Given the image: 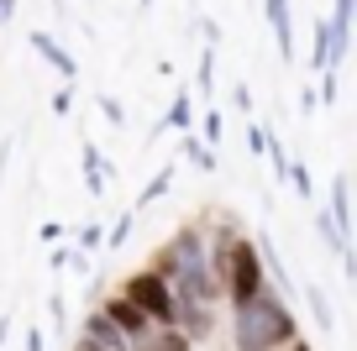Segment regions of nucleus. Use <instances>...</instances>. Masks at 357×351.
Returning a JSON list of instances; mask_svg holds the SVG:
<instances>
[{
  "instance_id": "obj_1",
  "label": "nucleus",
  "mask_w": 357,
  "mask_h": 351,
  "mask_svg": "<svg viewBox=\"0 0 357 351\" xmlns=\"http://www.w3.org/2000/svg\"><path fill=\"white\" fill-rule=\"evenodd\" d=\"M231 341L236 351H289L300 341V320L279 288H268L247 309H231Z\"/></svg>"
},
{
  "instance_id": "obj_2",
  "label": "nucleus",
  "mask_w": 357,
  "mask_h": 351,
  "mask_svg": "<svg viewBox=\"0 0 357 351\" xmlns=\"http://www.w3.org/2000/svg\"><path fill=\"white\" fill-rule=\"evenodd\" d=\"M221 288H226V309H247L257 294H268V267H263V247L252 242V236H242L236 242V252H231V267H226V278H221Z\"/></svg>"
},
{
  "instance_id": "obj_3",
  "label": "nucleus",
  "mask_w": 357,
  "mask_h": 351,
  "mask_svg": "<svg viewBox=\"0 0 357 351\" xmlns=\"http://www.w3.org/2000/svg\"><path fill=\"white\" fill-rule=\"evenodd\" d=\"M121 294L132 299V304H142L153 325H174V320H178V309H174V283H168L163 273H153V267H137V273L121 283Z\"/></svg>"
},
{
  "instance_id": "obj_4",
  "label": "nucleus",
  "mask_w": 357,
  "mask_h": 351,
  "mask_svg": "<svg viewBox=\"0 0 357 351\" xmlns=\"http://www.w3.org/2000/svg\"><path fill=\"white\" fill-rule=\"evenodd\" d=\"M100 309H105V315H111V320H116V325H121V330H126L132 341H147V336L158 330L153 320H147V309H142V304H132L126 294H111V299H105Z\"/></svg>"
},
{
  "instance_id": "obj_5",
  "label": "nucleus",
  "mask_w": 357,
  "mask_h": 351,
  "mask_svg": "<svg viewBox=\"0 0 357 351\" xmlns=\"http://www.w3.org/2000/svg\"><path fill=\"white\" fill-rule=\"evenodd\" d=\"M79 336H89L95 346H105V351H137V341L126 336V330L116 325L105 309H89V315H84V330H79Z\"/></svg>"
},
{
  "instance_id": "obj_6",
  "label": "nucleus",
  "mask_w": 357,
  "mask_h": 351,
  "mask_svg": "<svg viewBox=\"0 0 357 351\" xmlns=\"http://www.w3.org/2000/svg\"><path fill=\"white\" fill-rule=\"evenodd\" d=\"M331 37H336V68L347 63V53H352V32H357V0H331ZM331 68V74H336Z\"/></svg>"
},
{
  "instance_id": "obj_7",
  "label": "nucleus",
  "mask_w": 357,
  "mask_h": 351,
  "mask_svg": "<svg viewBox=\"0 0 357 351\" xmlns=\"http://www.w3.org/2000/svg\"><path fill=\"white\" fill-rule=\"evenodd\" d=\"M263 16H268V26H273V47H279V58L289 63V58H294V11H289V0H263Z\"/></svg>"
},
{
  "instance_id": "obj_8",
  "label": "nucleus",
  "mask_w": 357,
  "mask_h": 351,
  "mask_svg": "<svg viewBox=\"0 0 357 351\" xmlns=\"http://www.w3.org/2000/svg\"><path fill=\"white\" fill-rule=\"evenodd\" d=\"M331 220H336V231H342V242L352 247V173H336L331 178Z\"/></svg>"
},
{
  "instance_id": "obj_9",
  "label": "nucleus",
  "mask_w": 357,
  "mask_h": 351,
  "mask_svg": "<svg viewBox=\"0 0 357 351\" xmlns=\"http://www.w3.org/2000/svg\"><path fill=\"white\" fill-rule=\"evenodd\" d=\"M26 42H32L37 53H43V63H53V68H58V79H63V84H74L79 63H74V58H68V47H63V42H53V32H32V37H26Z\"/></svg>"
},
{
  "instance_id": "obj_10",
  "label": "nucleus",
  "mask_w": 357,
  "mask_h": 351,
  "mask_svg": "<svg viewBox=\"0 0 357 351\" xmlns=\"http://www.w3.org/2000/svg\"><path fill=\"white\" fill-rule=\"evenodd\" d=\"M310 68L331 74L336 68V37H331V22H310Z\"/></svg>"
},
{
  "instance_id": "obj_11",
  "label": "nucleus",
  "mask_w": 357,
  "mask_h": 351,
  "mask_svg": "<svg viewBox=\"0 0 357 351\" xmlns=\"http://www.w3.org/2000/svg\"><path fill=\"white\" fill-rule=\"evenodd\" d=\"M190 126H195V100H190V89H178L174 105H168V116L158 121V132H184L190 136Z\"/></svg>"
},
{
  "instance_id": "obj_12",
  "label": "nucleus",
  "mask_w": 357,
  "mask_h": 351,
  "mask_svg": "<svg viewBox=\"0 0 357 351\" xmlns=\"http://www.w3.org/2000/svg\"><path fill=\"white\" fill-rule=\"evenodd\" d=\"M190 346H195V341L184 336L178 325H158L147 341H137V351H190Z\"/></svg>"
},
{
  "instance_id": "obj_13",
  "label": "nucleus",
  "mask_w": 357,
  "mask_h": 351,
  "mask_svg": "<svg viewBox=\"0 0 357 351\" xmlns=\"http://www.w3.org/2000/svg\"><path fill=\"white\" fill-rule=\"evenodd\" d=\"M305 299H310V315H315V330H336V315H331V304H326V288L321 283H310V278H305Z\"/></svg>"
},
{
  "instance_id": "obj_14",
  "label": "nucleus",
  "mask_w": 357,
  "mask_h": 351,
  "mask_svg": "<svg viewBox=\"0 0 357 351\" xmlns=\"http://www.w3.org/2000/svg\"><path fill=\"white\" fill-rule=\"evenodd\" d=\"M168 189H174V163H168V168H158V173H153V184H147L142 194H137V205H132V210H147V205H158V199H163Z\"/></svg>"
},
{
  "instance_id": "obj_15",
  "label": "nucleus",
  "mask_w": 357,
  "mask_h": 351,
  "mask_svg": "<svg viewBox=\"0 0 357 351\" xmlns=\"http://www.w3.org/2000/svg\"><path fill=\"white\" fill-rule=\"evenodd\" d=\"M257 247H263V267H268V283L279 288V294H289V273H284V263H279V247L268 242V236H263Z\"/></svg>"
},
{
  "instance_id": "obj_16",
  "label": "nucleus",
  "mask_w": 357,
  "mask_h": 351,
  "mask_svg": "<svg viewBox=\"0 0 357 351\" xmlns=\"http://www.w3.org/2000/svg\"><path fill=\"white\" fill-rule=\"evenodd\" d=\"M184 157H190V163H195V168H200V173H211V168H215V157H211V147H205V142H195V136H184Z\"/></svg>"
},
{
  "instance_id": "obj_17",
  "label": "nucleus",
  "mask_w": 357,
  "mask_h": 351,
  "mask_svg": "<svg viewBox=\"0 0 357 351\" xmlns=\"http://www.w3.org/2000/svg\"><path fill=\"white\" fill-rule=\"evenodd\" d=\"M132 226H137V210H126V215H121V220H116V226H111V236H105V247H126V242H132Z\"/></svg>"
},
{
  "instance_id": "obj_18",
  "label": "nucleus",
  "mask_w": 357,
  "mask_h": 351,
  "mask_svg": "<svg viewBox=\"0 0 357 351\" xmlns=\"http://www.w3.org/2000/svg\"><path fill=\"white\" fill-rule=\"evenodd\" d=\"M200 89H215V47L200 53Z\"/></svg>"
},
{
  "instance_id": "obj_19",
  "label": "nucleus",
  "mask_w": 357,
  "mask_h": 351,
  "mask_svg": "<svg viewBox=\"0 0 357 351\" xmlns=\"http://www.w3.org/2000/svg\"><path fill=\"white\" fill-rule=\"evenodd\" d=\"M105 236H111V231H100V226H84V231H79V247H84V252H95V247H105Z\"/></svg>"
},
{
  "instance_id": "obj_20",
  "label": "nucleus",
  "mask_w": 357,
  "mask_h": 351,
  "mask_svg": "<svg viewBox=\"0 0 357 351\" xmlns=\"http://www.w3.org/2000/svg\"><path fill=\"white\" fill-rule=\"evenodd\" d=\"M289 184H294V194H300V199H310V168H305V163H294Z\"/></svg>"
},
{
  "instance_id": "obj_21",
  "label": "nucleus",
  "mask_w": 357,
  "mask_h": 351,
  "mask_svg": "<svg viewBox=\"0 0 357 351\" xmlns=\"http://www.w3.org/2000/svg\"><path fill=\"white\" fill-rule=\"evenodd\" d=\"M100 110H105V121H111V126H121V121H126L121 100H111V95H100Z\"/></svg>"
},
{
  "instance_id": "obj_22",
  "label": "nucleus",
  "mask_w": 357,
  "mask_h": 351,
  "mask_svg": "<svg viewBox=\"0 0 357 351\" xmlns=\"http://www.w3.org/2000/svg\"><path fill=\"white\" fill-rule=\"evenodd\" d=\"M247 153H252V157L268 153V132H263V126H252V132H247Z\"/></svg>"
},
{
  "instance_id": "obj_23",
  "label": "nucleus",
  "mask_w": 357,
  "mask_h": 351,
  "mask_svg": "<svg viewBox=\"0 0 357 351\" xmlns=\"http://www.w3.org/2000/svg\"><path fill=\"white\" fill-rule=\"evenodd\" d=\"M221 110H211V116H205V147H211V142H221Z\"/></svg>"
},
{
  "instance_id": "obj_24",
  "label": "nucleus",
  "mask_w": 357,
  "mask_h": 351,
  "mask_svg": "<svg viewBox=\"0 0 357 351\" xmlns=\"http://www.w3.org/2000/svg\"><path fill=\"white\" fill-rule=\"evenodd\" d=\"M68 110H74V89H58V95H53V116H68Z\"/></svg>"
},
{
  "instance_id": "obj_25",
  "label": "nucleus",
  "mask_w": 357,
  "mask_h": 351,
  "mask_svg": "<svg viewBox=\"0 0 357 351\" xmlns=\"http://www.w3.org/2000/svg\"><path fill=\"white\" fill-rule=\"evenodd\" d=\"M231 105H236V110H252V95H247V84H231Z\"/></svg>"
},
{
  "instance_id": "obj_26",
  "label": "nucleus",
  "mask_w": 357,
  "mask_h": 351,
  "mask_svg": "<svg viewBox=\"0 0 357 351\" xmlns=\"http://www.w3.org/2000/svg\"><path fill=\"white\" fill-rule=\"evenodd\" d=\"M37 236H43V242H58V236H63V226H58V220H43V231H37Z\"/></svg>"
},
{
  "instance_id": "obj_27",
  "label": "nucleus",
  "mask_w": 357,
  "mask_h": 351,
  "mask_svg": "<svg viewBox=\"0 0 357 351\" xmlns=\"http://www.w3.org/2000/svg\"><path fill=\"white\" fill-rule=\"evenodd\" d=\"M321 100H336V74H321Z\"/></svg>"
},
{
  "instance_id": "obj_28",
  "label": "nucleus",
  "mask_w": 357,
  "mask_h": 351,
  "mask_svg": "<svg viewBox=\"0 0 357 351\" xmlns=\"http://www.w3.org/2000/svg\"><path fill=\"white\" fill-rule=\"evenodd\" d=\"M11 16H16V0H0V26H11Z\"/></svg>"
},
{
  "instance_id": "obj_29",
  "label": "nucleus",
  "mask_w": 357,
  "mask_h": 351,
  "mask_svg": "<svg viewBox=\"0 0 357 351\" xmlns=\"http://www.w3.org/2000/svg\"><path fill=\"white\" fill-rule=\"evenodd\" d=\"M26 351H43V330H26Z\"/></svg>"
},
{
  "instance_id": "obj_30",
  "label": "nucleus",
  "mask_w": 357,
  "mask_h": 351,
  "mask_svg": "<svg viewBox=\"0 0 357 351\" xmlns=\"http://www.w3.org/2000/svg\"><path fill=\"white\" fill-rule=\"evenodd\" d=\"M74 351H105V346H95L89 336H79V341H74Z\"/></svg>"
},
{
  "instance_id": "obj_31",
  "label": "nucleus",
  "mask_w": 357,
  "mask_h": 351,
  "mask_svg": "<svg viewBox=\"0 0 357 351\" xmlns=\"http://www.w3.org/2000/svg\"><path fill=\"white\" fill-rule=\"evenodd\" d=\"M6 330H11V315H0V341H6Z\"/></svg>"
},
{
  "instance_id": "obj_32",
  "label": "nucleus",
  "mask_w": 357,
  "mask_h": 351,
  "mask_svg": "<svg viewBox=\"0 0 357 351\" xmlns=\"http://www.w3.org/2000/svg\"><path fill=\"white\" fill-rule=\"evenodd\" d=\"M289 351H315V346H310V341H294V346H289Z\"/></svg>"
},
{
  "instance_id": "obj_33",
  "label": "nucleus",
  "mask_w": 357,
  "mask_h": 351,
  "mask_svg": "<svg viewBox=\"0 0 357 351\" xmlns=\"http://www.w3.org/2000/svg\"><path fill=\"white\" fill-rule=\"evenodd\" d=\"M142 6H153V0H142Z\"/></svg>"
}]
</instances>
